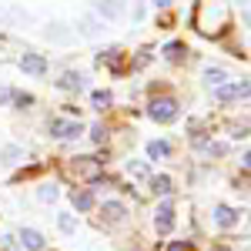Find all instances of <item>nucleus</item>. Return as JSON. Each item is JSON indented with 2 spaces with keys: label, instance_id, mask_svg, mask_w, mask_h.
<instances>
[{
  "label": "nucleus",
  "instance_id": "c756f323",
  "mask_svg": "<svg viewBox=\"0 0 251 251\" xmlns=\"http://www.w3.org/2000/svg\"><path fill=\"white\" fill-rule=\"evenodd\" d=\"M151 3H154V7H161V10H164V7H171V0H151Z\"/></svg>",
  "mask_w": 251,
  "mask_h": 251
},
{
  "label": "nucleus",
  "instance_id": "39448f33",
  "mask_svg": "<svg viewBox=\"0 0 251 251\" xmlns=\"http://www.w3.org/2000/svg\"><path fill=\"white\" fill-rule=\"evenodd\" d=\"M214 97H218V100H238V97H248V80H234V84H218Z\"/></svg>",
  "mask_w": 251,
  "mask_h": 251
},
{
  "label": "nucleus",
  "instance_id": "4468645a",
  "mask_svg": "<svg viewBox=\"0 0 251 251\" xmlns=\"http://www.w3.org/2000/svg\"><path fill=\"white\" fill-rule=\"evenodd\" d=\"M151 188H154V194H171V177L157 174V177H151Z\"/></svg>",
  "mask_w": 251,
  "mask_h": 251
},
{
  "label": "nucleus",
  "instance_id": "393cba45",
  "mask_svg": "<svg viewBox=\"0 0 251 251\" xmlns=\"http://www.w3.org/2000/svg\"><path fill=\"white\" fill-rule=\"evenodd\" d=\"M47 37H54V40H67V34H64L60 27H54V30H47Z\"/></svg>",
  "mask_w": 251,
  "mask_h": 251
},
{
  "label": "nucleus",
  "instance_id": "4be33fe9",
  "mask_svg": "<svg viewBox=\"0 0 251 251\" xmlns=\"http://www.w3.org/2000/svg\"><path fill=\"white\" fill-rule=\"evenodd\" d=\"M37 198L40 201H54V198H57V188H54V184H44V188L37 191Z\"/></svg>",
  "mask_w": 251,
  "mask_h": 251
},
{
  "label": "nucleus",
  "instance_id": "a878e982",
  "mask_svg": "<svg viewBox=\"0 0 251 251\" xmlns=\"http://www.w3.org/2000/svg\"><path fill=\"white\" fill-rule=\"evenodd\" d=\"M14 100H17L20 107H24V104H34V97H30V94H14Z\"/></svg>",
  "mask_w": 251,
  "mask_h": 251
},
{
  "label": "nucleus",
  "instance_id": "6ab92c4d",
  "mask_svg": "<svg viewBox=\"0 0 251 251\" xmlns=\"http://www.w3.org/2000/svg\"><path fill=\"white\" fill-rule=\"evenodd\" d=\"M164 54H168V60H181V57H184V44H177V40H174V44L164 47Z\"/></svg>",
  "mask_w": 251,
  "mask_h": 251
},
{
  "label": "nucleus",
  "instance_id": "c85d7f7f",
  "mask_svg": "<svg viewBox=\"0 0 251 251\" xmlns=\"http://www.w3.org/2000/svg\"><path fill=\"white\" fill-rule=\"evenodd\" d=\"M131 174H137V177H144V174H148V168H144V164H131Z\"/></svg>",
  "mask_w": 251,
  "mask_h": 251
},
{
  "label": "nucleus",
  "instance_id": "7c9ffc66",
  "mask_svg": "<svg viewBox=\"0 0 251 251\" xmlns=\"http://www.w3.org/2000/svg\"><path fill=\"white\" fill-rule=\"evenodd\" d=\"M211 251H228V248H211Z\"/></svg>",
  "mask_w": 251,
  "mask_h": 251
},
{
  "label": "nucleus",
  "instance_id": "f8f14e48",
  "mask_svg": "<svg viewBox=\"0 0 251 251\" xmlns=\"http://www.w3.org/2000/svg\"><path fill=\"white\" fill-rule=\"evenodd\" d=\"M71 201H74L77 211H91V208H94V194H91V191H74V194H71Z\"/></svg>",
  "mask_w": 251,
  "mask_h": 251
},
{
  "label": "nucleus",
  "instance_id": "0eeeda50",
  "mask_svg": "<svg viewBox=\"0 0 251 251\" xmlns=\"http://www.w3.org/2000/svg\"><path fill=\"white\" fill-rule=\"evenodd\" d=\"M154 228L161 234H168L174 228V218H171V201H164L161 208H157V218H154Z\"/></svg>",
  "mask_w": 251,
  "mask_h": 251
},
{
  "label": "nucleus",
  "instance_id": "ddd939ff",
  "mask_svg": "<svg viewBox=\"0 0 251 251\" xmlns=\"http://www.w3.org/2000/svg\"><path fill=\"white\" fill-rule=\"evenodd\" d=\"M124 204H121V201H104V218H107V221H121V218H124Z\"/></svg>",
  "mask_w": 251,
  "mask_h": 251
},
{
  "label": "nucleus",
  "instance_id": "dca6fc26",
  "mask_svg": "<svg viewBox=\"0 0 251 251\" xmlns=\"http://www.w3.org/2000/svg\"><path fill=\"white\" fill-rule=\"evenodd\" d=\"M204 80H208L211 87H218V84H225V80H228V74H225L221 67H208V71H204Z\"/></svg>",
  "mask_w": 251,
  "mask_h": 251
},
{
  "label": "nucleus",
  "instance_id": "f3484780",
  "mask_svg": "<svg viewBox=\"0 0 251 251\" xmlns=\"http://www.w3.org/2000/svg\"><path fill=\"white\" fill-rule=\"evenodd\" d=\"M77 27H80V34H87V37H94L97 30H100V20H97V17H84V20L77 24Z\"/></svg>",
  "mask_w": 251,
  "mask_h": 251
},
{
  "label": "nucleus",
  "instance_id": "bb28decb",
  "mask_svg": "<svg viewBox=\"0 0 251 251\" xmlns=\"http://www.w3.org/2000/svg\"><path fill=\"white\" fill-rule=\"evenodd\" d=\"M168 251H188V241H171Z\"/></svg>",
  "mask_w": 251,
  "mask_h": 251
},
{
  "label": "nucleus",
  "instance_id": "cd10ccee",
  "mask_svg": "<svg viewBox=\"0 0 251 251\" xmlns=\"http://www.w3.org/2000/svg\"><path fill=\"white\" fill-rule=\"evenodd\" d=\"M7 100H14V94H10V91H7V87H0V107H3V104H7Z\"/></svg>",
  "mask_w": 251,
  "mask_h": 251
},
{
  "label": "nucleus",
  "instance_id": "6e6552de",
  "mask_svg": "<svg viewBox=\"0 0 251 251\" xmlns=\"http://www.w3.org/2000/svg\"><path fill=\"white\" fill-rule=\"evenodd\" d=\"M97 14L104 20H114V17L124 14V3H121V0H97Z\"/></svg>",
  "mask_w": 251,
  "mask_h": 251
},
{
  "label": "nucleus",
  "instance_id": "1a4fd4ad",
  "mask_svg": "<svg viewBox=\"0 0 251 251\" xmlns=\"http://www.w3.org/2000/svg\"><path fill=\"white\" fill-rule=\"evenodd\" d=\"M214 221H218L221 228H234V225H238V211L228 208V204H218V208H214Z\"/></svg>",
  "mask_w": 251,
  "mask_h": 251
},
{
  "label": "nucleus",
  "instance_id": "9b49d317",
  "mask_svg": "<svg viewBox=\"0 0 251 251\" xmlns=\"http://www.w3.org/2000/svg\"><path fill=\"white\" fill-rule=\"evenodd\" d=\"M57 87L60 91H80V87H84V77H80L77 71H67V74L57 80Z\"/></svg>",
  "mask_w": 251,
  "mask_h": 251
},
{
  "label": "nucleus",
  "instance_id": "5701e85b",
  "mask_svg": "<svg viewBox=\"0 0 251 251\" xmlns=\"http://www.w3.org/2000/svg\"><path fill=\"white\" fill-rule=\"evenodd\" d=\"M104 134H107V131H104V124H94V127H91V141H97V144L104 141Z\"/></svg>",
  "mask_w": 251,
  "mask_h": 251
},
{
  "label": "nucleus",
  "instance_id": "b1692460",
  "mask_svg": "<svg viewBox=\"0 0 251 251\" xmlns=\"http://www.w3.org/2000/svg\"><path fill=\"white\" fill-rule=\"evenodd\" d=\"M208 151H211L214 157H221V154H228V144H208Z\"/></svg>",
  "mask_w": 251,
  "mask_h": 251
},
{
  "label": "nucleus",
  "instance_id": "aec40b11",
  "mask_svg": "<svg viewBox=\"0 0 251 251\" xmlns=\"http://www.w3.org/2000/svg\"><path fill=\"white\" fill-rule=\"evenodd\" d=\"M57 225H60V231H67V234H74V231H77V221H74L71 214H60V218H57Z\"/></svg>",
  "mask_w": 251,
  "mask_h": 251
},
{
  "label": "nucleus",
  "instance_id": "423d86ee",
  "mask_svg": "<svg viewBox=\"0 0 251 251\" xmlns=\"http://www.w3.org/2000/svg\"><path fill=\"white\" fill-rule=\"evenodd\" d=\"M20 71L40 77V74H47V60L40 57V54H24V57H20Z\"/></svg>",
  "mask_w": 251,
  "mask_h": 251
},
{
  "label": "nucleus",
  "instance_id": "9d476101",
  "mask_svg": "<svg viewBox=\"0 0 251 251\" xmlns=\"http://www.w3.org/2000/svg\"><path fill=\"white\" fill-rule=\"evenodd\" d=\"M20 245L27 251H40L44 248V234L34 231V228H24V231H20Z\"/></svg>",
  "mask_w": 251,
  "mask_h": 251
},
{
  "label": "nucleus",
  "instance_id": "412c9836",
  "mask_svg": "<svg viewBox=\"0 0 251 251\" xmlns=\"http://www.w3.org/2000/svg\"><path fill=\"white\" fill-rule=\"evenodd\" d=\"M20 154H24V151H20V148H14V144H7V148H3V161H7V164H17Z\"/></svg>",
  "mask_w": 251,
  "mask_h": 251
},
{
  "label": "nucleus",
  "instance_id": "2eb2a0df",
  "mask_svg": "<svg viewBox=\"0 0 251 251\" xmlns=\"http://www.w3.org/2000/svg\"><path fill=\"white\" fill-rule=\"evenodd\" d=\"M148 157H151V161L168 157V141H151V144H148Z\"/></svg>",
  "mask_w": 251,
  "mask_h": 251
},
{
  "label": "nucleus",
  "instance_id": "a211bd4d",
  "mask_svg": "<svg viewBox=\"0 0 251 251\" xmlns=\"http://www.w3.org/2000/svg\"><path fill=\"white\" fill-rule=\"evenodd\" d=\"M91 100H94L97 111H104V107H111V100H114V97L107 94V91H94V94H91Z\"/></svg>",
  "mask_w": 251,
  "mask_h": 251
},
{
  "label": "nucleus",
  "instance_id": "f03ea898",
  "mask_svg": "<svg viewBox=\"0 0 251 251\" xmlns=\"http://www.w3.org/2000/svg\"><path fill=\"white\" fill-rule=\"evenodd\" d=\"M148 117H151V121H161V124L174 121V117H177V100H174V97H157V100H151Z\"/></svg>",
  "mask_w": 251,
  "mask_h": 251
},
{
  "label": "nucleus",
  "instance_id": "20e7f679",
  "mask_svg": "<svg viewBox=\"0 0 251 251\" xmlns=\"http://www.w3.org/2000/svg\"><path fill=\"white\" fill-rule=\"evenodd\" d=\"M50 134H54V137H64V141H67V137H80V134H84V124H80V121H64V117H54V121H50Z\"/></svg>",
  "mask_w": 251,
  "mask_h": 251
},
{
  "label": "nucleus",
  "instance_id": "f257e3e1",
  "mask_svg": "<svg viewBox=\"0 0 251 251\" xmlns=\"http://www.w3.org/2000/svg\"><path fill=\"white\" fill-rule=\"evenodd\" d=\"M194 24L201 34L208 37H221L231 24V14H228V3L225 0H201L198 10H194Z\"/></svg>",
  "mask_w": 251,
  "mask_h": 251
},
{
  "label": "nucleus",
  "instance_id": "7ed1b4c3",
  "mask_svg": "<svg viewBox=\"0 0 251 251\" xmlns=\"http://www.w3.org/2000/svg\"><path fill=\"white\" fill-rule=\"evenodd\" d=\"M100 171H104V164H100L97 157H74V161H71V174H74V177L94 181V177H100Z\"/></svg>",
  "mask_w": 251,
  "mask_h": 251
}]
</instances>
